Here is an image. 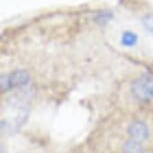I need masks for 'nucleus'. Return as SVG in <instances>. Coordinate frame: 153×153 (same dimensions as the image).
I'll return each mask as SVG.
<instances>
[{
    "mask_svg": "<svg viewBox=\"0 0 153 153\" xmlns=\"http://www.w3.org/2000/svg\"><path fill=\"white\" fill-rule=\"evenodd\" d=\"M133 96L141 102H148L153 98V77L142 75L133 82L131 86Z\"/></svg>",
    "mask_w": 153,
    "mask_h": 153,
    "instance_id": "f257e3e1",
    "label": "nucleus"
},
{
    "mask_svg": "<svg viewBox=\"0 0 153 153\" xmlns=\"http://www.w3.org/2000/svg\"><path fill=\"white\" fill-rule=\"evenodd\" d=\"M128 134L130 139L137 142H144L149 136L148 126L142 121H134L128 127Z\"/></svg>",
    "mask_w": 153,
    "mask_h": 153,
    "instance_id": "f03ea898",
    "label": "nucleus"
},
{
    "mask_svg": "<svg viewBox=\"0 0 153 153\" xmlns=\"http://www.w3.org/2000/svg\"><path fill=\"white\" fill-rule=\"evenodd\" d=\"M7 80L10 89L14 87H20V86L26 85L29 82V74L25 70L18 69V70H15L8 74Z\"/></svg>",
    "mask_w": 153,
    "mask_h": 153,
    "instance_id": "7ed1b4c3",
    "label": "nucleus"
},
{
    "mask_svg": "<svg viewBox=\"0 0 153 153\" xmlns=\"http://www.w3.org/2000/svg\"><path fill=\"white\" fill-rule=\"evenodd\" d=\"M123 153H143L141 143L129 139L123 145Z\"/></svg>",
    "mask_w": 153,
    "mask_h": 153,
    "instance_id": "20e7f679",
    "label": "nucleus"
},
{
    "mask_svg": "<svg viewBox=\"0 0 153 153\" xmlns=\"http://www.w3.org/2000/svg\"><path fill=\"white\" fill-rule=\"evenodd\" d=\"M137 42V35L127 31L122 36V43L126 46H133Z\"/></svg>",
    "mask_w": 153,
    "mask_h": 153,
    "instance_id": "39448f33",
    "label": "nucleus"
},
{
    "mask_svg": "<svg viewBox=\"0 0 153 153\" xmlns=\"http://www.w3.org/2000/svg\"><path fill=\"white\" fill-rule=\"evenodd\" d=\"M143 24L150 32L153 33V14H148L143 18Z\"/></svg>",
    "mask_w": 153,
    "mask_h": 153,
    "instance_id": "423d86ee",
    "label": "nucleus"
},
{
    "mask_svg": "<svg viewBox=\"0 0 153 153\" xmlns=\"http://www.w3.org/2000/svg\"><path fill=\"white\" fill-rule=\"evenodd\" d=\"M1 153H6V152H5V150H4V148H2V150H1Z\"/></svg>",
    "mask_w": 153,
    "mask_h": 153,
    "instance_id": "0eeeda50",
    "label": "nucleus"
}]
</instances>
